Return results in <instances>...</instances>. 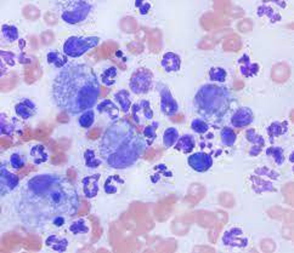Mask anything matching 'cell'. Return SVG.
Returning <instances> with one entry per match:
<instances>
[{
    "label": "cell",
    "instance_id": "cell-12",
    "mask_svg": "<svg viewBox=\"0 0 294 253\" xmlns=\"http://www.w3.org/2000/svg\"><path fill=\"white\" fill-rule=\"evenodd\" d=\"M189 165L196 172H207L213 166V157L204 152H197L189 156Z\"/></svg>",
    "mask_w": 294,
    "mask_h": 253
},
{
    "label": "cell",
    "instance_id": "cell-26",
    "mask_svg": "<svg viewBox=\"0 0 294 253\" xmlns=\"http://www.w3.org/2000/svg\"><path fill=\"white\" fill-rule=\"evenodd\" d=\"M46 61L49 64L54 66L56 69H62L68 64V57L59 51H50L46 55Z\"/></svg>",
    "mask_w": 294,
    "mask_h": 253
},
{
    "label": "cell",
    "instance_id": "cell-43",
    "mask_svg": "<svg viewBox=\"0 0 294 253\" xmlns=\"http://www.w3.org/2000/svg\"><path fill=\"white\" fill-rule=\"evenodd\" d=\"M255 175L258 176H264V177H269L270 179H279L280 175L277 172H275L274 170L269 167H259L255 170Z\"/></svg>",
    "mask_w": 294,
    "mask_h": 253
},
{
    "label": "cell",
    "instance_id": "cell-38",
    "mask_svg": "<svg viewBox=\"0 0 294 253\" xmlns=\"http://www.w3.org/2000/svg\"><path fill=\"white\" fill-rule=\"evenodd\" d=\"M78 122H79L80 127H83V129H90L95 122L94 110L89 109L84 111V113H81L79 119H78Z\"/></svg>",
    "mask_w": 294,
    "mask_h": 253
},
{
    "label": "cell",
    "instance_id": "cell-20",
    "mask_svg": "<svg viewBox=\"0 0 294 253\" xmlns=\"http://www.w3.org/2000/svg\"><path fill=\"white\" fill-rule=\"evenodd\" d=\"M288 129H290V125H288V121H275L270 124V126L268 127V135L270 137V142H274L276 138L281 137V136L286 135L288 132Z\"/></svg>",
    "mask_w": 294,
    "mask_h": 253
},
{
    "label": "cell",
    "instance_id": "cell-34",
    "mask_svg": "<svg viewBox=\"0 0 294 253\" xmlns=\"http://www.w3.org/2000/svg\"><path fill=\"white\" fill-rule=\"evenodd\" d=\"M220 140H221V143L224 146L233 147L236 140H237V135L231 127H222L221 131H220Z\"/></svg>",
    "mask_w": 294,
    "mask_h": 253
},
{
    "label": "cell",
    "instance_id": "cell-13",
    "mask_svg": "<svg viewBox=\"0 0 294 253\" xmlns=\"http://www.w3.org/2000/svg\"><path fill=\"white\" fill-rule=\"evenodd\" d=\"M254 121V113L249 107L238 108L231 116L230 122L236 129H243V127L249 126Z\"/></svg>",
    "mask_w": 294,
    "mask_h": 253
},
{
    "label": "cell",
    "instance_id": "cell-17",
    "mask_svg": "<svg viewBox=\"0 0 294 253\" xmlns=\"http://www.w3.org/2000/svg\"><path fill=\"white\" fill-rule=\"evenodd\" d=\"M239 72L243 77L253 78L259 73V64L253 63L248 55H243L238 59Z\"/></svg>",
    "mask_w": 294,
    "mask_h": 253
},
{
    "label": "cell",
    "instance_id": "cell-31",
    "mask_svg": "<svg viewBox=\"0 0 294 253\" xmlns=\"http://www.w3.org/2000/svg\"><path fill=\"white\" fill-rule=\"evenodd\" d=\"M13 132H15V124H13V121L11 119L7 118L6 114H0V133H1V136L11 137Z\"/></svg>",
    "mask_w": 294,
    "mask_h": 253
},
{
    "label": "cell",
    "instance_id": "cell-11",
    "mask_svg": "<svg viewBox=\"0 0 294 253\" xmlns=\"http://www.w3.org/2000/svg\"><path fill=\"white\" fill-rule=\"evenodd\" d=\"M132 115L138 125H143L144 121H149L153 119V110L148 101L143 100L132 105Z\"/></svg>",
    "mask_w": 294,
    "mask_h": 253
},
{
    "label": "cell",
    "instance_id": "cell-24",
    "mask_svg": "<svg viewBox=\"0 0 294 253\" xmlns=\"http://www.w3.org/2000/svg\"><path fill=\"white\" fill-rule=\"evenodd\" d=\"M29 155H31V159L35 165L45 164L49 160V154L46 152V148L43 144H35L29 151Z\"/></svg>",
    "mask_w": 294,
    "mask_h": 253
},
{
    "label": "cell",
    "instance_id": "cell-15",
    "mask_svg": "<svg viewBox=\"0 0 294 253\" xmlns=\"http://www.w3.org/2000/svg\"><path fill=\"white\" fill-rule=\"evenodd\" d=\"M15 114L22 120H28L37 114V105L33 101L26 99L15 105Z\"/></svg>",
    "mask_w": 294,
    "mask_h": 253
},
{
    "label": "cell",
    "instance_id": "cell-3",
    "mask_svg": "<svg viewBox=\"0 0 294 253\" xmlns=\"http://www.w3.org/2000/svg\"><path fill=\"white\" fill-rule=\"evenodd\" d=\"M145 137L139 133L128 119L119 118L110 124L99 143V153L103 161L116 170L132 167L147 148Z\"/></svg>",
    "mask_w": 294,
    "mask_h": 253
},
{
    "label": "cell",
    "instance_id": "cell-39",
    "mask_svg": "<svg viewBox=\"0 0 294 253\" xmlns=\"http://www.w3.org/2000/svg\"><path fill=\"white\" fill-rule=\"evenodd\" d=\"M157 129H158V122H152L151 125H147L144 129V137H145L147 146H152L157 137Z\"/></svg>",
    "mask_w": 294,
    "mask_h": 253
},
{
    "label": "cell",
    "instance_id": "cell-37",
    "mask_svg": "<svg viewBox=\"0 0 294 253\" xmlns=\"http://www.w3.org/2000/svg\"><path fill=\"white\" fill-rule=\"evenodd\" d=\"M209 79L214 83H224L226 80L227 73L224 68L221 67H212L209 69Z\"/></svg>",
    "mask_w": 294,
    "mask_h": 253
},
{
    "label": "cell",
    "instance_id": "cell-35",
    "mask_svg": "<svg viewBox=\"0 0 294 253\" xmlns=\"http://www.w3.org/2000/svg\"><path fill=\"white\" fill-rule=\"evenodd\" d=\"M84 161H85V166L88 168H97L102 164V160L96 156L94 149H86L84 152Z\"/></svg>",
    "mask_w": 294,
    "mask_h": 253
},
{
    "label": "cell",
    "instance_id": "cell-14",
    "mask_svg": "<svg viewBox=\"0 0 294 253\" xmlns=\"http://www.w3.org/2000/svg\"><path fill=\"white\" fill-rule=\"evenodd\" d=\"M100 178H101L100 173H95V175L84 177L83 178L81 186H83V194L86 199H94L99 194Z\"/></svg>",
    "mask_w": 294,
    "mask_h": 253
},
{
    "label": "cell",
    "instance_id": "cell-42",
    "mask_svg": "<svg viewBox=\"0 0 294 253\" xmlns=\"http://www.w3.org/2000/svg\"><path fill=\"white\" fill-rule=\"evenodd\" d=\"M0 56H1V66H5V64H7L9 67L15 66V53L1 50Z\"/></svg>",
    "mask_w": 294,
    "mask_h": 253
},
{
    "label": "cell",
    "instance_id": "cell-16",
    "mask_svg": "<svg viewBox=\"0 0 294 253\" xmlns=\"http://www.w3.org/2000/svg\"><path fill=\"white\" fill-rule=\"evenodd\" d=\"M246 138L247 141L252 144V148L249 151L250 156H258L261 152H263L264 147H265V140L259 133L255 132V130L249 129L246 132Z\"/></svg>",
    "mask_w": 294,
    "mask_h": 253
},
{
    "label": "cell",
    "instance_id": "cell-36",
    "mask_svg": "<svg viewBox=\"0 0 294 253\" xmlns=\"http://www.w3.org/2000/svg\"><path fill=\"white\" fill-rule=\"evenodd\" d=\"M68 230L73 234V235H80V234H88L89 227L85 219H78L71 223Z\"/></svg>",
    "mask_w": 294,
    "mask_h": 253
},
{
    "label": "cell",
    "instance_id": "cell-25",
    "mask_svg": "<svg viewBox=\"0 0 294 253\" xmlns=\"http://www.w3.org/2000/svg\"><path fill=\"white\" fill-rule=\"evenodd\" d=\"M195 147H196L195 138H193L192 135H189V133L180 136L178 140V142L175 143L176 151L182 152V153H185V154L191 153L193 149H195Z\"/></svg>",
    "mask_w": 294,
    "mask_h": 253
},
{
    "label": "cell",
    "instance_id": "cell-27",
    "mask_svg": "<svg viewBox=\"0 0 294 253\" xmlns=\"http://www.w3.org/2000/svg\"><path fill=\"white\" fill-rule=\"evenodd\" d=\"M123 184H124L123 178H121V177L117 175L111 176L106 179L105 184H103V190H105L106 194L108 195L117 194V193L119 192V187L123 186Z\"/></svg>",
    "mask_w": 294,
    "mask_h": 253
},
{
    "label": "cell",
    "instance_id": "cell-33",
    "mask_svg": "<svg viewBox=\"0 0 294 253\" xmlns=\"http://www.w3.org/2000/svg\"><path fill=\"white\" fill-rule=\"evenodd\" d=\"M258 16H259V17L266 16V17H269V20H270L272 23L281 21V15H280L276 10L272 9L271 6H269V5H261V6L258 7Z\"/></svg>",
    "mask_w": 294,
    "mask_h": 253
},
{
    "label": "cell",
    "instance_id": "cell-6",
    "mask_svg": "<svg viewBox=\"0 0 294 253\" xmlns=\"http://www.w3.org/2000/svg\"><path fill=\"white\" fill-rule=\"evenodd\" d=\"M100 44L99 37H70L65 42L62 51L67 57L77 58Z\"/></svg>",
    "mask_w": 294,
    "mask_h": 253
},
{
    "label": "cell",
    "instance_id": "cell-21",
    "mask_svg": "<svg viewBox=\"0 0 294 253\" xmlns=\"http://www.w3.org/2000/svg\"><path fill=\"white\" fill-rule=\"evenodd\" d=\"M249 181L252 182V188L257 194H263L266 192H276V188L272 186L271 182L265 181L258 176H250Z\"/></svg>",
    "mask_w": 294,
    "mask_h": 253
},
{
    "label": "cell",
    "instance_id": "cell-30",
    "mask_svg": "<svg viewBox=\"0 0 294 253\" xmlns=\"http://www.w3.org/2000/svg\"><path fill=\"white\" fill-rule=\"evenodd\" d=\"M265 154L270 156L277 166H282L285 164V149L281 148V147H269L265 151Z\"/></svg>",
    "mask_w": 294,
    "mask_h": 253
},
{
    "label": "cell",
    "instance_id": "cell-22",
    "mask_svg": "<svg viewBox=\"0 0 294 253\" xmlns=\"http://www.w3.org/2000/svg\"><path fill=\"white\" fill-rule=\"evenodd\" d=\"M97 111L101 114H107L112 120L119 119V108L111 100H103L97 104Z\"/></svg>",
    "mask_w": 294,
    "mask_h": 253
},
{
    "label": "cell",
    "instance_id": "cell-19",
    "mask_svg": "<svg viewBox=\"0 0 294 253\" xmlns=\"http://www.w3.org/2000/svg\"><path fill=\"white\" fill-rule=\"evenodd\" d=\"M160 64H162V67L164 68L165 72L168 73L178 72L181 66L180 56L176 55V53L174 52L164 53V56L162 57V62H160Z\"/></svg>",
    "mask_w": 294,
    "mask_h": 253
},
{
    "label": "cell",
    "instance_id": "cell-23",
    "mask_svg": "<svg viewBox=\"0 0 294 253\" xmlns=\"http://www.w3.org/2000/svg\"><path fill=\"white\" fill-rule=\"evenodd\" d=\"M114 100H116L117 104H118L119 109L123 113H129L132 109V99H130V94L128 90H119L118 92L114 94Z\"/></svg>",
    "mask_w": 294,
    "mask_h": 253
},
{
    "label": "cell",
    "instance_id": "cell-4",
    "mask_svg": "<svg viewBox=\"0 0 294 253\" xmlns=\"http://www.w3.org/2000/svg\"><path fill=\"white\" fill-rule=\"evenodd\" d=\"M232 97L227 88L217 84H206L196 92L195 109L203 120H221L230 110Z\"/></svg>",
    "mask_w": 294,
    "mask_h": 253
},
{
    "label": "cell",
    "instance_id": "cell-2",
    "mask_svg": "<svg viewBox=\"0 0 294 253\" xmlns=\"http://www.w3.org/2000/svg\"><path fill=\"white\" fill-rule=\"evenodd\" d=\"M101 86L96 73L86 63H70L59 70L51 86V99L61 111L80 115L96 105Z\"/></svg>",
    "mask_w": 294,
    "mask_h": 253
},
{
    "label": "cell",
    "instance_id": "cell-1",
    "mask_svg": "<svg viewBox=\"0 0 294 253\" xmlns=\"http://www.w3.org/2000/svg\"><path fill=\"white\" fill-rule=\"evenodd\" d=\"M80 199L70 179L57 173L33 176L24 183L15 203L18 219L28 229H44L57 217L72 218Z\"/></svg>",
    "mask_w": 294,
    "mask_h": 253
},
{
    "label": "cell",
    "instance_id": "cell-5",
    "mask_svg": "<svg viewBox=\"0 0 294 253\" xmlns=\"http://www.w3.org/2000/svg\"><path fill=\"white\" fill-rule=\"evenodd\" d=\"M92 5L83 0H72L61 5V18L67 24H78L84 22L90 15Z\"/></svg>",
    "mask_w": 294,
    "mask_h": 253
},
{
    "label": "cell",
    "instance_id": "cell-9",
    "mask_svg": "<svg viewBox=\"0 0 294 253\" xmlns=\"http://www.w3.org/2000/svg\"><path fill=\"white\" fill-rule=\"evenodd\" d=\"M20 184V178L17 175L12 173L7 168L5 162H2L0 166V195L1 198L6 197L7 194L13 192Z\"/></svg>",
    "mask_w": 294,
    "mask_h": 253
},
{
    "label": "cell",
    "instance_id": "cell-32",
    "mask_svg": "<svg viewBox=\"0 0 294 253\" xmlns=\"http://www.w3.org/2000/svg\"><path fill=\"white\" fill-rule=\"evenodd\" d=\"M117 75H118V70L116 67H108L101 73L100 80L103 85L106 86H113L117 81Z\"/></svg>",
    "mask_w": 294,
    "mask_h": 253
},
{
    "label": "cell",
    "instance_id": "cell-28",
    "mask_svg": "<svg viewBox=\"0 0 294 253\" xmlns=\"http://www.w3.org/2000/svg\"><path fill=\"white\" fill-rule=\"evenodd\" d=\"M179 137H180V135H179L178 129H175V127H168L164 133H163V146L167 149L171 148V147L175 146V143L178 142Z\"/></svg>",
    "mask_w": 294,
    "mask_h": 253
},
{
    "label": "cell",
    "instance_id": "cell-41",
    "mask_svg": "<svg viewBox=\"0 0 294 253\" xmlns=\"http://www.w3.org/2000/svg\"><path fill=\"white\" fill-rule=\"evenodd\" d=\"M9 162L13 170H20V168L24 167V165H26V157L20 153H12L10 155Z\"/></svg>",
    "mask_w": 294,
    "mask_h": 253
},
{
    "label": "cell",
    "instance_id": "cell-18",
    "mask_svg": "<svg viewBox=\"0 0 294 253\" xmlns=\"http://www.w3.org/2000/svg\"><path fill=\"white\" fill-rule=\"evenodd\" d=\"M68 245H70L68 239L56 235V234H51L45 239V246L55 252H66Z\"/></svg>",
    "mask_w": 294,
    "mask_h": 253
},
{
    "label": "cell",
    "instance_id": "cell-44",
    "mask_svg": "<svg viewBox=\"0 0 294 253\" xmlns=\"http://www.w3.org/2000/svg\"><path fill=\"white\" fill-rule=\"evenodd\" d=\"M135 6L138 7L141 15H147L149 11V9H151V4H149V2L143 1V0H136Z\"/></svg>",
    "mask_w": 294,
    "mask_h": 253
},
{
    "label": "cell",
    "instance_id": "cell-7",
    "mask_svg": "<svg viewBox=\"0 0 294 253\" xmlns=\"http://www.w3.org/2000/svg\"><path fill=\"white\" fill-rule=\"evenodd\" d=\"M153 85V74L147 68H139L133 73L129 81V89L135 95H145Z\"/></svg>",
    "mask_w": 294,
    "mask_h": 253
},
{
    "label": "cell",
    "instance_id": "cell-40",
    "mask_svg": "<svg viewBox=\"0 0 294 253\" xmlns=\"http://www.w3.org/2000/svg\"><path fill=\"white\" fill-rule=\"evenodd\" d=\"M191 129L193 132L198 133V135H204V133L208 132L209 125L203 119H193L191 121Z\"/></svg>",
    "mask_w": 294,
    "mask_h": 253
},
{
    "label": "cell",
    "instance_id": "cell-8",
    "mask_svg": "<svg viewBox=\"0 0 294 253\" xmlns=\"http://www.w3.org/2000/svg\"><path fill=\"white\" fill-rule=\"evenodd\" d=\"M158 91L160 97V111L165 116H174L179 111V104L174 99L173 94L164 84H158Z\"/></svg>",
    "mask_w": 294,
    "mask_h": 253
},
{
    "label": "cell",
    "instance_id": "cell-29",
    "mask_svg": "<svg viewBox=\"0 0 294 253\" xmlns=\"http://www.w3.org/2000/svg\"><path fill=\"white\" fill-rule=\"evenodd\" d=\"M1 38L6 43L11 44L18 40L20 34H18V29L15 26H10V24H2L1 26Z\"/></svg>",
    "mask_w": 294,
    "mask_h": 253
},
{
    "label": "cell",
    "instance_id": "cell-10",
    "mask_svg": "<svg viewBox=\"0 0 294 253\" xmlns=\"http://www.w3.org/2000/svg\"><path fill=\"white\" fill-rule=\"evenodd\" d=\"M222 244L228 247L246 249L248 246V239L246 238L241 228H231L222 235Z\"/></svg>",
    "mask_w": 294,
    "mask_h": 253
}]
</instances>
